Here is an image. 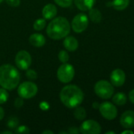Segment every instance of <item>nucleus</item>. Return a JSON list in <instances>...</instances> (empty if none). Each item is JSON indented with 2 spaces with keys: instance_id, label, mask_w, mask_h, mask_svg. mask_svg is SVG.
Listing matches in <instances>:
<instances>
[{
  "instance_id": "nucleus-32",
  "label": "nucleus",
  "mask_w": 134,
  "mask_h": 134,
  "mask_svg": "<svg viewBox=\"0 0 134 134\" xmlns=\"http://www.w3.org/2000/svg\"><path fill=\"white\" fill-rule=\"evenodd\" d=\"M129 99H130V102L134 104V89L129 93Z\"/></svg>"
},
{
  "instance_id": "nucleus-23",
  "label": "nucleus",
  "mask_w": 134,
  "mask_h": 134,
  "mask_svg": "<svg viewBox=\"0 0 134 134\" xmlns=\"http://www.w3.org/2000/svg\"><path fill=\"white\" fill-rule=\"evenodd\" d=\"M58 57L62 64L67 63L70 60V55H69L68 52L66 50H61L58 54Z\"/></svg>"
},
{
  "instance_id": "nucleus-33",
  "label": "nucleus",
  "mask_w": 134,
  "mask_h": 134,
  "mask_svg": "<svg viewBox=\"0 0 134 134\" xmlns=\"http://www.w3.org/2000/svg\"><path fill=\"white\" fill-rule=\"evenodd\" d=\"M4 115H5V112H4V110L2 107H0V121L4 118Z\"/></svg>"
},
{
  "instance_id": "nucleus-28",
  "label": "nucleus",
  "mask_w": 134,
  "mask_h": 134,
  "mask_svg": "<svg viewBox=\"0 0 134 134\" xmlns=\"http://www.w3.org/2000/svg\"><path fill=\"white\" fill-rule=\"evenodd\" d=\"M24 104V99L21 97H17L15 99V101H14V107L17 108H21Z\"/></svg>"
},
{
  "instance_id": "nucleus-21",
  "label": "nucleus",
  "mask_w": 134,
  "mask_h": 134,
  "mask_svg": "<svg viewBox=\"0 0 134 134\" xmlns=\"http://www.w3.org/2000/svg\"><path fill=\"white\" fill-rule=\"evenodd\" d=\"M46 27V20L44 18H39L35 20L33 24V28L36 31H42Z\"/></svg>"
},
{
  "instance_id": "nucleus-14",
  "label": "nucleus",
  "mask_w": 134,
  "mask_h": 134,
  "mask_svg": "<svg viewBox=\"0 0 134 134\" xmlns=\"http://www.w3.org/2000/svg\"><path fill=\"white\" fill-rule=\"evenodd\" d=\"M63 46L66 50L70 51V52H73V51L77 49L79 43H78L77 39L75 37L67 35L64 38Z\"/></svg>"
},
{
  "instance_id": "nucleus-24",
  "label": "nucleus",
  "mask_w": 134,
  "mask_h": 134,
  "mask_svg": "<svg viewBox=\"0 0 134 134\" xmlns=\"http://www.w3.org/2000/svg\"><path fill=\"white\" fill-rule=\"evenodd\" d=\"M9 98V93L7 92V90L4 88L0 89V104H5Z\"/></svg>"
},
{
  "instance_id": "nucleus-26",
  "label": "nucleus",
  "mask_w": 134,
  "mask_h": 134,
  "mask_svg": "<svg viewBox=\"0 0 134 134\" xmlns=\"http://www.w3.org/2000/svg\"><path fill=\"white\" fill-rule=\"evenodd\" d=\"M54 1L58 5L62 8H68L73 3V0H54Z\"/></svg>"
},
{
  "instance_id": "nucleus-15",
  "label": "nucleus",
  "mask_w": 134,
  "mask_h": 134,
  "mask_svg": "<svg viewBox=\"0 0 134 134\" xmlns=\"http://www.w3.org/2000/svg\"><path fill=\"white\" fill-rule=\"evenodd\" d=\"M28 41L32 46L37 47V48L43 46L46 43L45 37L42 34H39V33H34L31 35Z\"/></svg>"
},
{
  "instance_id": "nucleus-31",
  "label": "nucleus",
  "mask_w": 134,
  "mask_h": 134,
  "mask_svg": "<svg viewBox=\"0 0 134 134\" xmlns=\"http://www.w3.org/2000/svg\"><path fill=\"white\" fill-rule=\"evenodd\" d=\"M39 108L43 111H47L50 108V104L46 101H43L39 104Z\"/></svg>"
},
{
  "instance_id": "nucleus-9",
  "label": "nucleus",
  "mask_w": 134,
  "mask_h": 134,
  "mask_svg": "<svg viewBox=\"0 0 134 134\" xmlns=\"http://www.w3.org/2000/svg\"><path fill=\"white\" fill-rule=\"evenodd\" d=\"M17 67L21 70L26 71L32 64V57L26 50H20L15 57Z\"/></svg>"
},
{
  "instance_id": "nucleus-20",
  "label": "nucleus",
  "mask_w": 134,
  "mask_h": 134,
  "mask_svg": "<svg viewBox=\"0 0 134 134\" xmlns=\"http://www.w3.org/2000/svg\"><path fill=\"white\" fill-rule=\"evenodd\" d=\"M73 115H74V118L77 119V120L82 121L86 118L87 113L84 108L77 106V108H75V110L73 111Z\"/></svg>"
},
{
  "instance_id": "nucleus-25",
  "label": "nucleus",
  "mask_w": 134,
  "mask_h": 134,
  "mask_svg": "<svg viewBox=\"0 0 134 134\" xmlns=\"http://www.w3.org/2000/svg\"><path fill=\"white\" fill-rule=\"evenodd\" d=\"M14 133L17 134H28L30 133V130L28 126L21 125V126H18L15 129Z\"/></svg>"
},
{
  "instance_id": "nucleus-2",
  "label": "nucleus",
  "mask_w": 134,
  "mask_h": 134,
  "mask_svg": "<svg viewBox=\"0 0 134 134\" xmlns=\"http://www.w3.org/2000/svg\"><path fill=\"white\" fill-rule=\"evenodd\" d=\"M71 26L69 20L63 16H58L51 19L47 27V35L54 40L64 38L70 33Z\"/></svg>"
},
{
  "instance_id": "nucleus-39",
  "label": "nucleus",
  "mask_w": 134,
  "mask_h": 134,
  "mask_svg": "<svg viewBox=\"0 0 134 134\" xmlns=\"http://www.w3.org/2000/svg\"><path fill=\"white\" fill-rule=\"evenodd\" d=\"M59 133L60 134H68V132H67V131H66H66H62V132H60Z\"/></svg>"
},
{
  "instance_id": "nucleus-38",
  "label": "nucleus",
  "mask_w": 134,
  "mask_h": 134,
  "mask_svg": "<svg viewBox=\"0 0 134 134\" xmlns=\"http://www.w3.org/2000/svg\"><path fill=\"white\" fill-rule=\"evenodd\" d=\"M106 134H115V132H114V131H109V132H107Z\"/></svg>"
},
{
  "instance_id": "nucleus-6",
  "label": "nucleus",
  "mask_w": 134,
  "mask_h": 134,
  "mask_svg": "<svg viewBox=\"0 0 134 134\" xmlns=\"http://www.w3.org/2000/svg\"><path fill=\"white\" fill-rule=\"evenodd\" d=\"M37 92L38 87L36 84L30 81L22 82L17 88L18 96L23 99H31L37 94Z\"/></svg>"
},
{
  "instance_id": "nucleus-29",
  "label": "nucleus",
  "mask_w": 134,
  "mask_h": 134,
  "mask_svg": "<svg viewBox=\"0 0 134 134\" xmlns=\"http://www.w3.org/2000/svg\"><path fill=\"white\" fill-rule=\"evenodd\" d=\"M6 3L13 7H17L21 4V0H6Z\"/></svg>"
},
{
  "instance_id": "nucleus-5",
  "label": "nucleus",
  "mask_w": 134,
  "mask_h": 134,
  "mask_svg": "<svg viewBox=\"0 0 134 134\" xmlns=\"http://www.w3.org/2000/svg\"><path fill=\"white\" fill-rule=\"evenodd\" d=\"M75 75V69L72 64L63 63L59 66L57 71V78L62 83L70 82Z\"/></svg>"
},
{
  "instance_id": "nucleus-10",
  "label": "nucleus",
  "mask_w": 134,
  "mask_h": 134,
  "mask_svg": "<svg viewBox=\"0 0 134 134\" xmlns=\"http://www.w3.org/2000/svg\"><path fill=\"white\" fill-rule=\"evenodd\" d=\"M79 129L80 132L83 134H100L101 133L100 125L92 119L84 121Z\"/></svg>"
},
{
  "instance_id": "nucleus-16",
  "label": "nucleus",
  "mask_w": 134,
  "mask_h": 134,
  "mask_svg": "<svg viewBox=\"0 0 134 134\" xmlns=\"http://www.w3.org/2000/svg\"><path fill=\"white\" fill-rule=\"evenodd\" d=\"M96 0H73L75 5L81 11H88L92 9Z\"/></svg>"
},
{
  "instance_id": "nucleus-18",
  "label": "nucleus",
  "mask_w": 134,
  "mask_h": 134,
  "mask_svg": "<svg viewBox=\"0 0 134 134\" xmlns=\"http://www.w3.org/2000/svg\"><path fill=\"white\" fill-rule=\"evenodd\" d=\"M112 97V101L116 105L122 106L125 105L127 102V97L124 93H117Z\"/></svg>"
},
{
  "instance_id": "nucleus-30",
  "label": "nucleus",
  "mask_w": 134,
  "mask_h": 134,
  "mask_svg": "<svg viewBox=\"0 0 134 134\" xmlns=\"http://www.w3.org/2000/svg\"><path fill=\"white\" fill-rule=\"evenodd\" d=\"M68 134H78L80 133V129L77 128V127H75V126H73V127H70L68 129Z\"/></svg>"
},
{
  "instance_id": "nucleus-8",
  "label": "nucleus",
  "mask_w": 134,
  "mask_h": 134,
  "mask_svg": "<svg viewBox=\"0 0 134 134\" xmlns=\"http://www.w3.org/2000/svg\"><path fill=\"white\" fill-rule=\"evenodd\" d=\"M99 111L101 115L107 120H113L118 115V109L116 106L108 101H105L100 104Z\"/></svg>"
},
{
  "instance_id": "nucleus-40",
  "label": "nucleus",
  "mask_w": 134,
  "mask_h": 134,
  "mask_svg": "<svg viewBox=\"0 0 134 134\" xmlns=\"http://www.w3.org/2000/svg\"><path fill=\"white\" fill-rule=\"evenodd\" d=\"M3 1H4V0H0V3H2V2Z\"/></svg>"
},
{
  "instance_id": "nucleus-13",
  "label": "nucleus",
  "mask_w": 134,
  "mask_h": 134,
  "mask_svg": "<svg viewBox=\"0 0 134 134\" xmlns=\"http://www.w3.org/2000/svg\"><path fill=\"white\" fill-rule=\"evenodd\" d=\"M57 13H58L57 7L54 4H51V3H49L44 5L42 10V15L45 20H51L54 18Z\"/></svg>"
},
{
  "instance_id": "nucleus-19",
  "label": "nucleus",
  "mask_w": 134,
  "mask_h": 134,
  "mask_svg": "<svg viewBox=\"0 0 134 134\" xmlns=\"http://www.w3.org/2000/svg\"><path fill=\"white\" fill-rule=\"evenodd\" d=\"M130 5V0H114L111 2V5L116 10H124Z\"/></svg>"
},
{
  "instance_id": "nucleus-11",
  "label": "nucleus",
  "mask_w": 134,
  "mask_h": 134,
  "mask_svg": "<svg viewBox=\"0 0 134 134\" xmlns=\"http://www.w3.org/2000/svg\"><path fill=\"white\" fill-rule=\"evenodd\" d=\"M111 83L116 86V87H120L122 86L125 84L126 82V74L123 70L120 68L115 69L111 74Z\"/></svg>"
},
{
  "instance_id": "nucleus-12",
  "label": "nucleus",
  "mask_w": 134,
  "mask_h": 134,
  "mask_svg": "<svg viewBox=\"0 0 134 134\" xmlns=\"http://www.w3.org/2000/svg\"><path fill=\"white\" fill-rule=\"evenodd\" d=\"M120 124L125 129H132L134 127V111H126L120 118Z\"/></svg>"
},
{
  "instance_id": "nucleus-7",
  "label": "nucleus",
  "mask_w": 134,
  "mask_h": 134,
  "mask_svg": "<svg viewBox=\"0 0 134 134\" xmlns=\"http://www.w3.org/2000/svg\"><path fill=\"white\" fill-rule=\"evenodd\" d=\"M88 23V16L85 13H81L73 17L71 22V28L76 33H81L87 29Z\"/></svg>"
},
{
  "instance_id": "nucleus-17",
  "label": "nucleus",
  "mask_w": 134,
  "mask_h": 134,
  "mask_svg": "<svg viewBox=\"0 0 134 134\" xmlns=\"http://www.w3.org/2000/svg\"><path fill=\"white\" fill-rule=\"evenodd\" d=\"M88 17L93 23H100L102 20V13L98 9L92 7L88 10Z\"/></svg>"
},
{
  "instance_id": "nucleus-37",
  "label": "nucleus",
  "mask_w": 134,
  "mask_h": 134,
  "mask_svg": "<svg viewBox=\"0 0 134 134\" xmlns=\"http://www.w3.org/2000/svg\"><path fill=\"white\" fill-rule=\"evenodd\" d=\"M2 134H12L13 133V132L12 131H3V132H2Z\"/></svg>"
},
{
  "instance_id": "nucleus-36",
  "label": "nucleus",
  "mask_w": 134,
  "mask_h": 134,
  "mask_svg": "<svg viewBox=\"0 0 134 134\" xmlns=\"http://www.w3.org/2000/svg\"><path fill=\"white\" fill-rule=\"evenodd\" d=\"M42 133L43 134H54V133L53 131H51V130H44V131H43V132H42Z\"/></svg>"
},
{
  "instance_id": "nucleus-35",
  "label": "nucleus",
  "mask_w": 134,
  "mask_h": 134,
  "mask_svg": "<svg viewBox=\"0 0 134 134\" xmlns=\"http://www.w3.org/2000/svg\"><path fill=\"white\" fill-rule=\"evenodd\" d=\"M99 107H100V104L97 103V102H94L93 104H92V108L94 109H99Z\"/></svg>"
},
{
  "instance_id": "nucleus-3",
  "label": "nucleus",
  "mask_w": 134,
  "mask_h": 134,
  "mask_svg": "<svg viewBox=\"0 0 134 134\" xmlns=\"http://www.w3.org/2000/svg\"><path fill=\"white\" fill-rule=\"evenodd\" d=\"M21 75L18 70L11 64L0 66V86L7 90H13L20 83Z\"/></svg>"
},
{
  "instance_id": "nucleus-4",
  "label": "nucleus",
  "mask_w": 134,
  "mask_h": 134,
  "mask_svg": "<svg viewBox=\"0 0 134 134\" xmlns=\"http://www.w3.org/2000/svg\"><path fill=\"white\" fill-rule=\"evenodd\" d=\"M94 91L100 98L107 100L111 98V97L114 95L115 89L114 86L108 81L100 80L95 84Z\"/></svg>"
},
{
  "instance_id": "nucleus-34",
  "label": "nucleus",
  "mask_w": 134,
  "mask_h": 134,
  "mask_svg": "<svg viewBox=\"0 0 134 134\" xmlns=\"http://www.w3.org/2000/svg\"><path fill=\"white\" fill-rule=\"evenodd\" d=\"M122 134H126V133H130V134H133L134 132L133 131H132V130H130V129H126V130H124V131H122Z\"/></svg>"
},
{
  "instance_id": "nucleus-1",
  "label": "nucleus",
  "mask_w": 134,
  "mask_h": 134,
  "mask_svg": "<svg viewBox=\"0 0 134 134\" xmlns=\"http://www.w3.org/2000/svg\"><path fill=\"white\" fill-rule=\"evenodd\" d=\"M62 103L68 108H75L80 106L84 100V93L75 85L64 86L59 94Z\"/></svg>"
},
{
  "instance_id": "nucleus-22",
  "label": "nucleus",
  "mask_w": 134,
  "mask_h": 134,
  "mask_svg": "<svg viewBox=\"0 0 134 134\" xmlns=\"http://www.w3.org/2000/svg\"><path fill=\"white\" fill-rule=\"evenodd\" d=\"M6 125L9 127V129H10V130H15L19 126V120H18V119L17 117L12 116V117H10L8 119Z\"/></svg>"
},
{
  "instance_id": "nucleus-27",
  "label": "nucleus",
  "mask_w": 134,
  "mask_h": 134,
  "mask_svg": "<svg viewBox=\"0 0 134 134\" xmlns=\"http://www.w3.org/2000/svg\"><path fill=\"white\" fill-rule=\"evenodd\" d=\"M25 75H26L27 79L29 80H36L38 76L37 72L33 69H27Z\"/></svg>"
}]
</instances>
